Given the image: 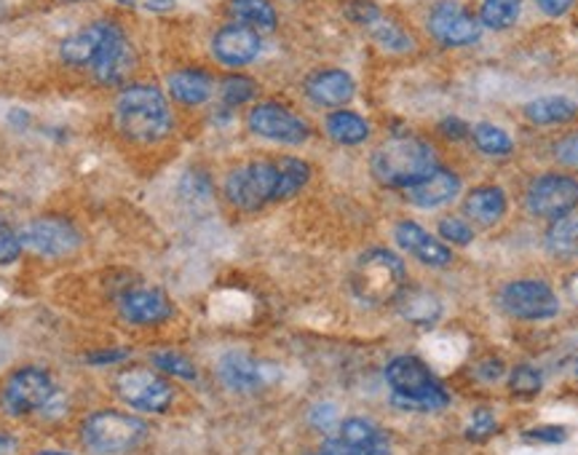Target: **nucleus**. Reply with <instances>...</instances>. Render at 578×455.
Returning <instances> with one entry per match:
<instances>
[{
	"label": "nucleus",
	"mask_w": 578,
	"mask_h": 455,
	"mask_svg": "<svg viewBox=\"0 0 578 455\" xmlns=\"http://www.w3.org/2000/svg\"><path fill=\"white\" fill-rule=\"evenodd\" d=\"M145 5H148L150 11H158V14H163V11L174 9V0H145Z\"/></svg>",
	"instance_id": "09e8293b"
},
{
	"label": "nucleus",
	"mask_w": 578,
	"mask_h": 455,
	"mask_svg": "<svg viewBox=\"0 0 578 455\" xmlns=\"http://www.w3.org/2000/svg\"><path fill=\"white\" fill-rule=\"evenodd\" d=\"M541 386H544L541 373L531 367V364H520V367H514L512 375H509V388H512V394H517V397L531 399L541 391Z\"/></svg>",
	"instance_id": "c9c22d12"
},
{
	"label": "nucleus",
	"mask_w": 578,
	"mask_h": 455,
	"mask_svg": "<svg viewBox=\"0 0 578 455\" xmlns=\"http://www.w3.org/2000/svg\"><path fill=\"white\" fill-rule=\"evenodd\" d=\"M319 455H327V453H319Z\"/></svg>",
	"instance_id": "864d4df0"
},
{
	"label": "nucleus",
	"mask_w": 578,
	"mask_h": 455,
	"mask_svg": "<svg viewBox=\"0 0 578 455\" xmlns=\"http://www.w3.org/2000/svg\"><path fill=\"white\" fill-rule=\"evenodd\" d=\"M121 35H124V30L115 22H91L87 27L67 35L63 46H59V57H63V62L72 65V68H91L107 52V46L115 44Z\"/></svg>",
	"instance_id": "4468645a"
},
{
	"label": "nucleus",
	"mask_w": 578,
	"mask_h": 455,
	"mask_svg": "<svg viewBox=\"0 0 578 455\" xmlns=\"http://www.w3.org/2000/svg\"><path fill=\"white\" fill-rule=\"evenodd\" d=\"M367 30H370V33H373V38L378 41V44H381L383 48H386V52L405 54V52H410V48H412L410 35H407L405 30H401L397 22L386 20V16H381L378 22L370 24Z\"/></svg>",
	"instance_id": "473e14b6"
},
{
	"label": "nucleus",
	"mask_w": 578,
	"mask_h": 455,
	"mask_svg": "<svg viewBox=\"0 0 578 455\" xmlns=\"http://www.w3.org/2000/svg\"><path fill=\"white\" fill-rule=\"evenodd\" d=\"M325 132L338 145H362L370 137V124L359 113L335 111L325 118Z\"/></svg>",
	"instance_id": "b1692460"
},
{
	"label": "nucleus",
	"mask_w": 578,
	"mask_h": 455,
	"mask_svg": "<svg viewBox=\"0 0 578 455\" xmlns=\"http://www.w3.org/2000/svg\"><path fill=\"white\" fill-rule=\"evenodd\" d=\"M113 118L121 135L129 137L132 143H158V139L169 137L174 126L167 96L150 83H137V87L121 91L113 107Z\"/></svg>",
	"instance_id": "f257e3e1"
},
{
	"label": "nucleus",
	"mask_w": 578,
	"mask_h": 455,
	"mask_svg": "<svg viewBox=\"0 0 578 455\" xmlns=\"http://www.w3.org/2000/svg\"><path fill=\"white\" fill-rule=\"evenodd\" d=\"M345 16L359 22L362 27H370V24L381 20L383 11L373 3V0H349V3H345Z\"/></svg>",
	"instance_id": "58836bf2"
},
{
	"label": "nucleus",
	"mask_w": 578,
	"mask_h": 455,
	"mask_svg": "<svg viewBox=\"0 0 578 455\" xmlns=\"http://www.w3.org/2000/svg\"><path fill=\"white\" fill-rule=\"evenodd\" d=\"M522 0H485L479 5V24L490 30H509L520 20Z\"/></svg>",
	"instance_id": "7c9ffc66"
},
{
	"label": "nucleus",
	"mask_w": 578,
	"mask_h": 455,
	"mask_svg": "<svg viewBox=\"0 0 578 455\" xmlns=\"http://www.w3.org/2000/svg\"><path fill=\"white\" fill-rule=\"evenodd\" d=\"M20 236L24 250L41 254V258H67L81 250V234L63 217H38L27 223Z\"/></svg>",
	"instance_id": "ddd939ff"
},
{
	"label": "nucleus",
	"mask_w": 578,
	"mask_h": 455,
	"mask_svg": "<svg viewBox=\"0 0 578 455\" xmlns=\"http://www.w3.org/2000/svg\"><path fill=\"white\" fill-rule=\"evenodd\" d=\"M311 180V167L303 159H279V202L301 193Z\"/></svg>",
	"instance_id": "c756f323"
},
{
	"label": "nucleus",
	"mask_w": 578,
	"mask_h": 455,
	"mask_svg": "<svg viewBox=\"0 0 578 455\" xmlns=\"http://www.w3.org/2000/svg\"><path fill=\"white\" fill-rule=\"evenodd\" d=\"M472 139L474 145H477L483 153L488 156H509L514 150V143L512 137L507 135V132L501 129V126H492V124H477L472 129Z\"/></svg>",
	"instance_id": "2f4dec72"
},
{
	"label": "nucleus",
	"mask_w": 578,
	"mask_h": 455,
	"mask_svg": "<svg viewBox=\"0 0 578 455\" xmlns=\"http://www.w3.org/2000/svg\"><path fill=\"white\" fill-rule=\"evenodd\" d=\"M405 284V263L397 252L383 250V247L364 252L351 271V289L367 306H388V303L399 300Z\"/></svg>",
	"instance_id": "20e7f679"
},
{
	"label": "nucleus",
	"mask_w": 578,
	"mask_h": 455,
	"mask_svg": "<svg viewBox=\"0 0 578 455\" xmlns=\"http://www.w3.org/2000/svg\"><path fill=\"white\" fill-rule=\"evenodd\" d=\"M118 308H121V317L129 321V325H137V327L161 325V321L172 319V314H174V306H172V300H169V295L156 287L126 289L124 297H121Z\"/></svg>",
	"instance_id": "dca6fc26"
},
{
	"label": "nucleus",
	"mask_w": 578,
	"mask_h": 455,
	"mask_svg": "<svg viewBox=\"0 0 578 455\" xmlns=\"http://www.w3.org/2000/svg\"><path fill=\"white\" fill-rule=\"evenodd\" d=\"M72 3H78V0H72Z\"/></svg>",
	"instance_id": "603ef678"
},
{
	"label": "nucleus",
	"mask_w": 578,
	"mask_h": 455,
	"mask_svg": "<svg viewBox=\"0 0 578 455\" xmlns=\"http://www.w3.org/2000/svg\"><path fill=\"white\" fill-rule=\"evenodd\" d=\"M426 27H429L431 38L447 48L472 46L479 41V20L455 0H440L431 5Z\"/></svg>",
	"instance_id": "f8f14e48"
},
{
	"label": "nucleus",
	"mask_w": 578,
	"mask_h": 455,
	"mask_svg": "<svg viewBox=\"0 0 578 455\" xmlns=\"http://www.w3.org/2000/svg\"><path fill=\"white\" fill-rule=\"evenodd\" d=\"M115 394L137 412H167L174 402V388L163 375L145 367H129L115 375Z\"/></svg>",
	"instance_id": "6e6552de"
},
{
	"label": "nucleus",
	"mask_w": 578,
	"mask_h": 455,
	"mask_svg": "<svg viewBox=\"0 0 578 455\" xmlns=\"http://www.w3.org/2000/svg\"><path fill=\"white\" fill-rule=\"evenodd\" d=\"M397 244L407 250L412 258L421 260L423 265H450L453 263V250H447L440 239L429 234V230L418 226V223H399L397 226Z\"/></svg>",
	"instance_id": "a211bd4d"
},
{
	"label": "nucleus",
	"mask_w": 578,
	"mask_h": 455,
	"mask_svg": "<svg viewBox=\"0 0 578 455\" xmlns=\"http://www.w3.org/2000/svg\"><path fill=\"white\" fill-rule=\"evenodd\" d=\"M405 191H407V198H410L416 206H421V209H437V206H445L458 196L461 180H458V174L437 167L429 178L418 180L416 185L405 187Z\"/></svg>",
	"instance_id": "6ab92c4d"
},
{
	"label": "nucleus",
	"mask_w": 578,
	"mask_h": 455,
	"mask_svg": "<svg viewBox=\"0 0 578 455\" xmlns=\"http://www.w3.org/2000/svg\"><path fill=\"white\" fill-rule=\"evenodd\" d=\"M150 362H154L163 375H169V378H180V380H196L199 378L196 364L188 360L185 354H178V351H158V354H154V360Z\"/></svg>",
	"instance_id": "72a5a7b5"
},
{
	"label": "nucleus",
	"mask_w": 578,
	"mask_h": 455,
	"mask_svg": "<svg viewBox=\"0 0 578 455\" xmlns=\"http://www.w3.org/2000/svg\"><path fill=\"white\" fill-rule=\"evenodd\" d=\"M129 356V351L126 349H113V351H102V354H91L89 362L91 364H111V362H121Z\"/></svg>",
	"instance_id": "a18cd8bd"
},
{
	"label": "nucleus",
	"mask_w": 578,
	"mask_h": 455,
	"mask_svg": "<svg viewBox=\"0 0 578 455\" xmlns=\"http://www.w3.org/2000/svg\"><path fill=\"white\" fill-rule=\"evenodd\" d=\"M225 198L245 212L279 204V161H249L234 169L225 178Z\"/></svg>",
	"instance_id": "0eeeda50"
},
{
	"label": "nucleus",
	"mask_w": 578,
	"mask_h": 455,
	"mask_svg": "<svg viewBox=\"0 0 578 455\" xmlns=\"http://www.w3.org/2000/svg\"><path fill=\"white\" fill-rule=\"evenodd\" d=\"M247 124L252 129V135L273 139L282 145H303L311 137V126L301 118L297 113H292L290 107L279 105V102H260L247 115Z\"/></svg>",
	"instance_id": "9b49d317"
},
{
	"label": "nucleus",
	"mask_w": 578,
	"mask_h": 455,
	"mask_svg": "<svg viewBox=\"0 0 578 455\" xmlns=\"http://www.w3.org/2000/svg\"><path fill=\"white\" fill-rule=\"evenodd\" d=\"M212 89H215V81H212L209 72L188 68V70H178L169 76V96L180 105H204L206 100L212 96Z\"/></svg>",
	"instance_id": "5701e85b"
},
{
	"label": "nucleus",
	"mask_w": 578,
	"mask_h": 455,
	"mask_svg": "<svg viewBox=\"0 0 578 455\" xmlns=\"http://www.w3.org/2000/svg\"><path fill=\"white\" fill-rule=\"evenodd\" d=\"M263 52V35L247 24H225L212 38V54L225 68H247Z\"/></svg>",
	"instance_id": "2eb2a0df"
},
{
	"label": "nucleus",
	"mask_w": 578,
	"mask_h": 455,
	"mask_svg": "<svg viewBox=\"0 0 578 455\" xmlns=\"http://www.w3.org/2000/svg\"><path fill=\"white\" fill-rule=\"evenodd\" d=\"M440 129L447 139H464V137L472 135V129L466 126V121H461V118H445L440 124Z\"/></svg>",
	"instance_id": "37998d69"
},
{
	"label": "nucleus",
	"mask_w": 578,
	"mask_h": 455,
	"mask_svg": "<svg viewBox=\"0 0 578 455\" xmlns=\"http://www.w3.org/2000/svg\"><path fill=\"white\" fill-rule=\"evenodd\" d=\"M16 451H20V440L0 429V455H14Z\"/></svg>",
	"instance_id": "de8ad7c7"
},
{
	"label": "nucleus",
	"mask_w": 578,
	"mask_h": 455,
	"mask_svg": "<svg viewBox=\"0 0 578 455\" xmlns=\"http://www.w3.org/2000/svg\"><path fill=\"white\" fill-rule=\"evenodd\" d=\"M217 373H220L223 384L230 391H258L260 386H265L271 380L265 364H260L247 354H225Z\"/></svg>",
	"instance_id": "aec40b11"
},
{
	"label": "nucleus",
	"mask_w": 578,
	"mask_h": 455,
	"mask_svg": "<svg viewBox=\"0 0 578 455\" xmlns=\"http://www.w3.org/2000/svg\"><path fill=\"white\" fill-rule=\"evenodd\" d=\"M501 306L509 317L541 321L552 319L559 311V300L555 289L539 278H520L501 289Z\"/></svg>",
	"instance_id": "9d476101"
},
{
	"label": "nucleus",
	"mask_w": 578,
	"mask_h": 455,
	"mask_svg": "<svg viewBox=\"0 0 578 455\" xmlns=\"http://www.w3.org/2000/svg\"><path fill=\"white\" fill-rule=\"evenodd\" d=\"M525 115L535 126H557L574 121L578 115V105L568 96H541V100L525 105Z\"/></svg>",
	"instance_id": "393cba45"
},
{
	"label": "nucleus",
	"mask_w": 578,
	"mask_h": 455,
	"mask_svg": "<svg viewBox=\"0 0 578 455\" xmlns=\"http://www.w3.org/2000/svg\"><path fill=\"white\" fill-rule=\"evenodd\" d=\"M503 375V364L498 360H488L479 364V378L483 380H498Z\"/></svg>",
	"instance_id": "49530a36"
},
{
	"label": "nucleus",
	"mask_w": 578,
	"mask_h": 455,
	"mask_svg": "<svg viewBox=\"0 0 578 455\" xmlns=\"http://www.w3.org/2000/svg\"><path fill=\"white\" fill-rule=\"evenodd\" d=\"M386 384L394 394V405L405 410L434 412L450 405V394L418 356H394L386 364Z\"/></svg>",
	"instance_id": "7ed1b4c3"
},
{
	"label": "nucleus",
	"mask_w": 578,
	"mask_h": 455,
	"mask_svg": "<svg viewBox=\"0 0 578 455\" xmlns=\"http://www.w3.org/2000/svg\"><path fill=\"white\" fill-rule=\"evenodd\" d=\"M399 311L401 317L416 321V325H434L440 319L442 306L434 295L426 289H405L399 295Z\"/></svg>",
	"instance_id": "cd10ccee"
},
{
	"label": "nucleus",
	"mask_w": 578,
	"mask_h": 455,
	"mask_svg": "<svg viewBox=\"0 0 578 455\" xmlns=\"http://www.w3.org/2000/svg\"><path fill=\"white\" fill-rule=\"evenodd\" d=\"M340 442L345 445L359 447V451H375V447H388V440L383 436V432L375 426L370 418H345L340 423Z\"/></svg>",
	"instance_id": "bb28decb"
},
{
	"label": "nucleus",
	"mask_w": 578,
	"mask_h": 455,
	"mask_svg": "<svg viewBox=\"0 0 578 455\" xmlns=\"http://www.w3.org/2000/svg\"><path fill=\"white\" fill-rule=\"evenodd\" d=\"M496 429H498L496 416H492L490 410H477L472 416V423H468V429H466V440L483 442V440H488V436L496 432Z\"/></svg>",
	"instance_id": "ea45409f"
},
{
	"label": "nucleus",
	"mask_w": 578,
	"mask_h": 455,
	"mask_svg": "<svg viewBox=\"0 0 578 455\" xmlns=\"http://www.w3.org/2000/svg\"><path fill=\"white\" fill-rule=\"evenodd\" d=\"M535 3H539V9L544 11V14L563 16V14H568L570 5H574V0H535Z\"/></svg>",
	"instance_id": "c03bdc74"
},
{
	"label": "nucleus",
	"mask_w": 578,
	"mask_h": 455,
	"mask_svg": "<svg viewBox=\"0 0 578 455\" xmlns=\"http://www.w3.org/2000/svg\"><path fill=\"white\" fill-rule=\"evenodd\" d=\"M22 250H24L22 236L16 234L14 228H9V226H3V223H0V265L16 263Z\"/></svg>",
	"instance_id": "4c0bfd02"
},
{
	"label": "nucleus",
	"mask_w": 578,
	"mask_h": 455,
	"mask_svg": "<svg viewBox=\"0 0 578 455\" xmlns=\"http://www.w3.org/2000/svg\"><path fill=\"white\" fill-rule=\"evenodd\" d=\"M148 436L143 418L121 410L91 412L81 426V442L97 455H124L137 451Z\"/></svg>",
	"instance_id": "39448f33"
},
{
	"label": "nucleus",
	"mask_w": 578,
	"mask_h": 455,
	"mask_svg": "<svg viewBox=\"0 0 578 455\" xmlns=\"http://www.w3.org/2000/svg\"><path fill=\"white\" fill-rule=\"evenodd\" d=\"M54 399H57V384H54L52 373L35 367V364L14 369L0 384V410L11 418L35 416V412L46 410Z\"/></svg>",
	"instance_id": "423d86ee"
},
{
	"label": "nucleus",
	"mask_w": 578,
	"mask_h": 455,
	"mask_svg": "<svg viewBox=\"0 0 578 455\" xmlns=\"http://www.w3.org/2000/svg\"><path fill=\"white\" fill-rule=\"evenodd\" d=\"M228 14L234 16L236 24H247V27L258 30V33L273 30L279 22L271 0H230Z\"/></svg>",
	"instance_id": "a878e982"
},
{
	"label": "nucleus",
	"mask_w": 578,
	"mask_h": 455,
	"mask_svg": "<svg viewBox=\"0 0 578 455\" xmlns=\"http://www.w3.org/2000/svg\"><path fill=\"white\" fill-rule=\"evenodd\" d=\"M546 250L557 260H578V220L559 217L546 230Z\"/></svg>",
	"instance_id": "c85d7f7f"
},
{
	"label": "nucleus",
	"mask_w": 578,
	"mask_h": 455,
	"mask_svg": "<svg viewBox=\"0 0 578 455\" xmlns=\"http://www.w3.org/2000/svg\"><path fill=\"white\" fill-rule=\"evenodd\" d=\"M35 455H70V453H63V451H41V453H35Z\"/></svg>",
	"instance_id": "3c124183"
},
{
	"label": "nucleus",
	"mask_w": 578,
	"mask_h": 455,
	"mask_svg": "<svg viewBox=\"0 0 578 455\" xmlns=\"http://www.w3.org/2000/svg\"><path fill=\"white\" fill-rule=\"evenodd\" d=\"M440 236L447 241V244L466 247L474 241V228L461 220V217H445V220L440 223Z\"/></svg>",
	"instance_id": "e433bc0d"
},
{
	"label": "nucleus",
	"mask_w": 578,
	"mask_h": 455,
	"mask_svg": "<svg viewBox=\"0 0 578 455\" xmlns=\"http://www.w3.org/2000/svg\"><path fill=\"white\" fill-rule=\"evenodd\" d=\"M565 436H568V432L559 426H539V429H528V432L522 434V440L544 442V445H559V442H565Z\"/></svg>",
	"instance_id": "a19ab883"
},
{
	"label": "nucleus",
	"mask_w": 578,
	"mask_h": 455,
	"mask_svg": "<svg viewBox=\"0 0 578 455\" xmlns=\"http://www.w3.org/2000/svg\"><path fill=\"white\" fill-rule=\"evenodd\" d=\"M528 212L544 220H559L568 217L578 206V180L568 174H541L531 182L525 193Z\"/></svg>",
	"instance_id": "1a4fd4ad"
},
{
	"label": "nucleus",
	"mask_w": 578,
	"mask_h": 455,
	"mask_svg": "<svg viewBox=\"0 0 578 455\" xmlns=\"http://www.w3.org/2000/svg\"><path fill=\"white\" fill-rule=\"evenodd\" d=\"M115 3L126 5V9H134V5H137V0H115Z\"/></svg>",
	"instance_id": "8fccbe9b"
},
{
	"label": "nucleus",
	"mask_w": 578,
	"mask_h": 455,
	"mask_svg": "<svg viewBox=\"0 0 578 455\" xmlns=\"http://www.w3.org/2000/svg\"><path fill=\"white\" fill-rule=\"evenodd\" d=\"M306 96L314 105L343 107L354 100L356 83L345 70H319L306 78Z\"/></svg>",
	"instance_id": "f3484780"
},
{
	"label": "nucleus",
	"mask_w": 578,
	"mask_h": 455,
	"mask_svg": "<svg viewBox=\"0 0 578 455\" xmlns=\"http://www.w3.org/2000/svg\"><path fill=\"white\" fill-rule=\"evenodd\" d=\"M507 206H509L507 193H503L498 185L474 187L464 202L468 220L477 223V226L483 228H490L496 226V223H501L503 215H507Z\"/></svg>",
	"instance_id": "4be33fe9"
},
{
	"label": "nucleus",
	"mask_w": 578,
	"mask_h": 455,
	"mask_svg": "<svg viewBox=\"0 0 578 455\" xmlns=\"http://www.w3.org/2000/svg\"><path fill=\"white\" fill-rule=\"evenodd\" d=\"M134 62H137V54H134L129 38L124 33L115 44L107 46V52L89 70L97 81L105 83V87H113V83H121L124 78L132 76Z\"/></svg>",
	"instance_id": "412c9836"
},
{
	"label": "nucleus",
	"mask_w": 578,
	"mask_h": 455,
	"mask_svg": "<svg viewBox=\"0 0 578 455\" xmlns=\"http://www.w3.org/2000/svg\"><path fill=\"white\" fill-rule=\"evenodd\" d=\"M373 178L388 187H410L437 169V153L423 139L401 135L378 145L370 159Z\"/></svg>",
	"instance_id": "f03ea898"
},
{
	"label": "nucleus",
	"mask_w": 578,
	"mask_h": 455,
	"mask_svg": "<svg viewBox=\"0 0 578 455\" xmlns=\"http://www.w3.org/2000/svg\"><path fill=\"white\" fill-rule=\"evenodd\" d=\"M555 156L559 163H568V167L578 169V132L576 135H568L559 139V143L555 145Z\"/></svg>",
	"instance_id": "79ce46f5"
},
{
	"label": "nucleus",
	"mask_w": 578,
	"mask_h": 455,
	"mask_svg": "<svg viewBox=\"0 0 578 455\" xmlns=\"http://www.w3.org/2000/svg\"><path fill=\"white\" fill-rule=\"evenodd\" d=\"M225 105H245V102L258 96V83L247 76H228L220 87Z\"/></svg>",
	"instance_id": "f704fd0d"
}]
</instances>
